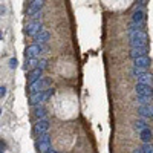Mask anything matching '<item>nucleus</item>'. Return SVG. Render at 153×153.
I'll return each instance as SVG.
<instances>
[{
	"instance_id": "17",
	"label": "nucleus",
	"mask_w": 153,
	"mask_h": 153,
	"mask_svg": "<svg viewBox=\"0 0 153 153\" xmlns=\"http://www.w3.org/2000/svg\"><path fill=\"white\" fill-rule=\"evenodd\" d=\"M139 133H141L143 143L144 144H150V141H152V130L149 129V127H147V129H144L143 132H139Z\"/></svg>"
},
{
	"instance_id": "20",
	"label": "nucleus",
	"mask_w": 153,
	"mask_h": 153,
	"mask_svg": "<svg viewBox=\"0 0 153 153\" xmlns=\"http://www.w3.org/2000/svg\"><path fill=\"white\" fill-rule=\"evenodd\" d=\"M150 101H152V98H147V97H138L136 98V103H139V107L141 106H150Z\"/></svg>"
},
{
	"instance_id": "4",
	"label": "nucleus",
	"mask_w": 153,
	"mask_h": 153,
	"mask_svg": "<svg viewBox=\"0 0 153 153\" xmlns=\"http://www.w3.org/2000/svg\"><path fill=\"white\" fill-rule=\"evenodd\" d=\"M42 52H43V48L42 46L31 45V46L26 48V51H25V57H26V60H32V58H37Z\"/></svg>"
},
{
	"instance_id": "12",
	"label": "nucleus",
	"mask_w": 153,
	"mask_h": 153,
	"mask_svg": "<svg viewBox=\"0 0 153 153\" xmlns=\"http://www.w3.org/2000/svg\"><path fill=\"white\" fill-rule=\"evenodd\" d=\"M43 76V71L42 69H38V68H35V69H32L31 72H29V75H28V81H29V84H32V83H35L37 80H40Z\"/></svg>"
},
{
	"instance_id": "18",
	"label": "nucleus",
	"mask_w": 153,
	"mask_h": 153,
	"mask_svg": "<svg viewBox=\"0 0 153 153\" xmlns=\"http://www.w3.org/2000/svg\"><path fill=\"white\" fill-rule=\"evenodd\" d=\"M138 84H144V86H152V75L146 74L143 76H139L138 78Z\"/></svg>"
},
{
	"instance_id": "13",
	"label": "nucleus",
	"mask_w": 153,
	"mask_h": 153,
	"mask_svg": "<svg viewBox=\"0 0 153 153\" xmlns=\"http://www.w3.org/2000/svg\"><path fill=\"white\" fill-rule=\"evenodd\" d=\"M130 57L135 58H141V57H147V49L146 48H132L130 51Z\"/></svg>"
},
{
	"instance_id": "24",
	"label": "nucleus",
	"mask_w": 153,
	"mask_h": 153,
	"mask_svg": "<svg viewBox=\"0 0 153 153\" xmlns=\"http://www.w3.org/2000/svg\"><path fill=\"white\" fill-rule=\"evenodd\" d=\"M54 92H55L54 89H46V91H45V101H46V100H49L51 97H52V95H54Z\"/></svg>"
},
{
	"instance_id": "22",
	"label": "nucleus",
	"mask_w": 153,
	"mask_h": 153,
	"mask_svg": "<svg viewBox=\"0 0 153 153\" xmlns=\"http://www.w3.org/2000/svg\"><path fill=\"white\" fill-rule=\"evenodd\" d=\"M132 75L135 76V78H139V76L146 75V69H138V68H133V69H132Z\"/></svg>"
},
{
	"instance_id": "6",
	"label": "nucleus",
	"mask_w": 153,
	"mask_h": 153,
	"mask_svg": "<svg viewBox=\"0 0 153 153\" xmlns=\"http://www.w3.org/2000/svg\"><path fill=\"white\" fill-rule=\"evenodd\" d=\"M43 6H45V2H40V0L31 2V3H29V8H28V14H29V16H37V14H40V11H42Z\"/></svg>"
},
{
	"instance_id": "19",
	"label": "nucleus",
	"mask_w": 153,
	"mask_h": 153,
	"mask_svg": "<svg viewBox=\"0 0 153 153\" xmlns=\"http://www.w3.org/2000/svg\"><path fill=\"white\" fill-rule=\"evenodd\" d=\"M37 63H38V58H32V60H26L25 61V71H32V69H35V66H37Z\"/></svg>"
},
{
	"instance_id": "30",
	"label": "nucleus",
	"mask_w": 153,
	"mask_h": 153,
	"mask_svg": "<svg viewBox=\"0 0 153 153\" xmlns=\"http://www.w3.org/2000/svg\"><path fill=\"white\" fill-rule=\"evenodd\" d=\"M45 153H55V150H54V149H49V150H48V152H45Z\"/></svg>"
},
{
	"instance_id": "21",
	"label": "nucleus",
	"mask_w": 153,
	"mask_h": 153,
	"mask_svg": "<svg viewBox=\"0 0 153 153\" xmlns=\"http://www.w3.org/2000/svg\"><path fill=\"white\" fill-rule=\"evenodd\" d=\"M133 126H135V129H136V130H139V132H143L144 129H147V127H149V126L146 124V121H143V120L135 121V124H133Z\"/></svg>"
},
{
	"instance_id": "26",
	"label": "nucleus",
	"mask_w": 153,
	"mask_h": 153,
	"mask_svg": "<svg viewBox=\"0 0 153 153\" xmlns=\"http://www.w3.org/2000/svg\"><path fill=\"white\" fill-rule=\"evenodd\" d=\"M17 65H19V61H17V58H11V60H9V68H12V69H16V68H17Z\"/></svg>"
},
{
	"instance_id": "32",
	"label": "nucleus",
	"mask_w": 153,
	"mask_h": 153,
	"mask_svg": "<svg viewBox=\"0 0 153 153\" xmlns=\"http://www.w3.org/2000/svg\"><path fill=\"white\" fill-rule=\"evenodd\" d=\"M0 113H2V109H0Z\"/></svg>"
},
{
	"instance_id": "7",
	"label": "nucleus",
	"mask_w": 153,
	"mask_h": 153,
	"mask_svg": "<svg viewBox=\"0 0 153 153\" xmlns=\"http://www.w3.org/2000/svg\"><path fill=\"white\" fill-rule=\"evenodd\" d=\"M43 28H42V23L38 22V20H34V22H31L28 26H26V29H25V32H26V35H35L38 31H42Z\"/></svg>"
},
{
	"instance_id": "23",
	"label": "nucleus",
	"mask_w": 153,
	"mask_h": 153,
	"mask_svg": "<svg viewBox=\"0 0 153 153\" xmlns=\"http://www.w3.org/2000/svg\"><path fill=\"white\" fill-rule=\"evenodd\" d=\"M136 31H141V28H139V25H136V23H132L130 26H129V34H132V32H136Z\"/></svg>"
},
{
	"instance_id": "33",
	"label": "nucleus",
	"mask_w": 153,
	"mask_h": 153,
	"mask_svg": "<svg viewBox=\"0 0 153 153\" xmlns=\"http://www.w3.org/2000/svg\"><path fill=\"white\" fill-rule=\"evenodd\" d=\"M55 153H58V152H55Z\"/></svg>"
},
{
	"instance_id": "25",
	"label": "nucleus",
	"mask_w": 153,
	"mask_h": 153,
	"mask_svg": "<svg viewBox=\"0 0 153 153\" xmlns=\"http://www.w3.org/2000/svg\"><path fill=\"white\" fill-rule=\"evenodd\" d=\"M141 150H143V153H152L153 152V147H152V144H144Z\"/></svg>"
},
{
	"instance_id": "9",
	"label": "nucleus",
	"mask_w": 153,
	"mask_h": 153,
	"mask_svg": "<svg viewBox=\"0 0 153 153\" xmlns=\"http://www.w3.org/2000/svg\"><path fill=\"white\" fill-rule=\"evenodd\" d=\"M149 66H150V58L149 57H141V58H135L133 60V68L147 69Z\"/></svg>"
},
{
	"instance_id": "27",
	"label": "nucleus",
	"mask_w": 153,
	"mask_h": 153,
	"mask_svg": "<svg viewBox=\"0 0 153 153\" xmlns=\"http://www.w3.org/2000/svg\"><path fill=\"white\" fill-rule=\"evenodd\" d=\"M6 95V87L5 86H0V98H3Z\"/></svg>"
},
{
	"instance_id": "3",
	"label": "nucleus",
	"mask_w": 153,
	"mask_h": 153,
	"mask_svg": "<svg viewBox=\"0 0 153 153\" xmlns=\"http://www.w3.org/2000/svg\"><path fill=\"white\" fill-rule=\"evenodd\" d=\"M37 149L40 153H45L51 149V136L48 133L45 135H40L38 136V141H37Z\"/></svg>"
},
{
	"instance_id": "31",
	"label": "nucleus",
	"mask_w": 153,
	"mask_h": 153,
	"mask_svg": "<svg viewBox=\"0 0 153 153\" xmlns=\"http://www.w3.org/2000/svg\"><path fill=\"white\" fill-rule=\"evenodd\" d=\"M2 38H3V34H2V32H0V40H2Z\"/></svg>"
},
{
	"instance_id": "29",
	"label": "nucleus",
	"mask_w": 153,
	"mask_h": 153,
	"mask_svg": "<svg viewBox=\"0 0 153 153\" xmlns=\"http://www.w3.org/2000/svg\"><path fill=\"white\" fill-rule=\"evenodd\" d=\"M133 153H143V150L141 149H136V150H133Z\"/></svg>"
},
{
	"instance_id": "2",
	"label": "nucleus",
	"mask_w": 153,
	"mask_h": 153,
	"mask_svg": "<svg viewBox=\"0 0 153 153\" xmlns=\"http://www.w3.org/2000/svg\"><path fill=\"white\" fill-rule=\"evenodd\" d=\"M49 86H51V78H43V76H42L40 80H37L35 83L29 84L28 92H29V95H34V94H38V92L46 91Z\"/></svg>"
},
{
	"instance_id": "10",
	"label": "nucleus",
	"mask_w": 153,
	"mask_h": 153,
	"mask_svg": "<svg viewBox=\"0 0 153 153\" xmlns=\"http://www.w3.org/2000/svg\"><path fill=\"white\" fill-rule=\"evenodd\" d=\"M34 40L37 42V45H43L49 40V32L46 29H42V31H38L35 35H34Z\"/></svg>"
},
{
	"instance_id": "11",
	"label": "nucleus",
	"mask_w": 153,
	"mask_h": 153,
	"mask_svg": "<svg viewBox=\"0 0 153 153\" xmlns=\"http://www.w3.org/2000/svg\"><path fill=\"white\" fill-rule=\"evenodd\" d=\"M43 101H45V91L29 95V104L31 106H40V103H43Z\"/></svg>"
},
{
	"instance_id": "16",
	"label": "nucleus",
	"mask_w": 153,
	"mask_h": 153,
	"mask_svg": "<svg viewBox=\"0 0 153 153\" xmlns=\"http://www.w3.org/2000/svg\"><path fill=\"white\" fill-rule=\"evenodd\" d=\"M138 112H139V115L141 117H146V118H152V115H153V110H152V106H141L138 109Z\"/></svg>"
},
{
	"instance_id": "8",
	"label": "nucleus",
	"mask_w": 153,
	"mask_h": 153,
	"mask_svg": "<svg viewBox=\"0 0 153 153\" xmlns=\"http://www.w3.org/2000/svg\"><path fill=\"white\" fill-rule=\"evenodd\" d=\"M135 91L138 94V97H147L152 98V86H144V84H136Z\"/></svg>"
},
{
	"instance_id": "28",
	"label": "nucleus",
	"mask_w": 153,
	"mask_h": 153,
	"mask_svg": "<svg viewBox=\"0 0 153 153\" xmlns=\"http://www.w3.org/2000/svg\"><path fill=\"white\" fill-rule=\"evenodd\" d=\"M3 149H5V143L2 141V139H0V153L3 152Z\"/></svg>"
},
{
	"instance_id": "1",
	"label": "nucleus",
	"mask_w": 153,
	"mask_h": 153,
	"mask_svg": "<svg viewBox=\"0 0 153 153\" xmlns=\"http://www.w3.org/2000/svg\"><path fill=\"white\" fill-rule=\"evenodd\" d=\"M130 45L132 48H146L147 46V34L146 31H136L130 34Z\"/></svg>"
},
{
	"instance_id": "14",
	"label": "nucleus",
	"mask_w": 153,
	"mask_h": 153,
	"mask_svg": "<svg viewBox=\"0 0 153 153\" xmlns=\"http://www.w3.org/2000/svg\"><path fill=\"white\" fill-rule=\"evenodd\" d=\"M132 20H133V23H136V25H139L141 22H144L146 20V14L141 11V9H136L133 14H132Z\"/></svg>"
},
{
	"instance_id": "5",
	"label": "nucleus",
	"mask_w": 153,
	"mask_h": 153,
	"mask_svg": "<svg viewBox=\"0 0 153 153\" xmlns=\"http://www.w3.org/2000/svg\"><path fill=\"white\" fill-rule=\"evenodd\" d=\"M48 130H49V121H48V120H40V121H37V123L34 124V132H35L38 136L48 133Z\"/></svg>"
},
{
	"instance_id": "15",
	"label": "nucleus",
	"mask_w": 153,
	"mask_h": 153,
	"mask_svg": "<svg viewBox=\"0 0 153 153\" xmlns=\"http://www.w3.org/2000/svg\"><path fill=\"white\" fill-rule=\"evenodd\" d=\"M34 117L38 118V121L45 120V117H46V109H45L43 106H35V107H34Z\"/></svg>"
}]
</instances>
